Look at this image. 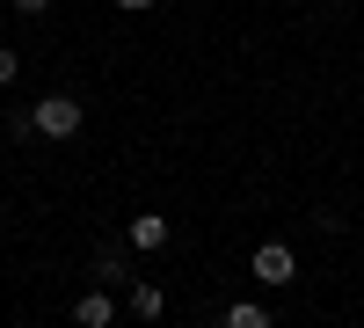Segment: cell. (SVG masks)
<instances>
[{
    "label": "cell",
    "mask_w": 364,
    "mask_h": 328,
    "mask_svg": "<svg viewBox=\"0 0 364 328\" xmlns=\"http://www.w3.org/2000/svg\"><path fill=\"white\" fill-rule=\"evenodd\" d=\"M15 73H22V58H15L8 44H0V88H15Z\"/></svg>",
    "instance_id": "obj_8"
},
{
    "label": "cell",
    "mask_w": 364,
    "mask_h": 328,
    "mask_svg": "<svg viewBox=\"0 0 364 328\" xmlns=\"http://www.w3.org/2000/svg\"><path fill=\"white\" fill-rule=\"evenodd\" d=\"M73 321H80V328H109V321H117V300H109V292H80V300H73Z\"/></svg>",
    "instance_id": "obj_4"
},
{
    "label": "cell",
    "mask_w": 364,
    "mask_h": 328,
    "mask_svg": "<svg viewBox=\"0 0 364 328\" xmlns=\"http://www.w3.org/2000/svg\"><path fill=\"white\" fill-rule=\"evenodd\" d=\"M124 241H132V248H168L175 226H168V212H139V219L124 226Z\"/></svg>",
    "instance_id": "obj_3"
},
{
    "label": "cell",
    "mask_w": 364,
    "mask_h": 328,
    "mask_svg": "<svg viewBox=\"0 0 364 328\" xmlns=\"http://www.w3.org/2000/svg\"><path fill=\"white\" fill-rule=\"evenodd\" d=\"M51 8V0H15V15H44Z\"/></svg>",
    "instance_id": "obj_9"
},
{
    "label": "cell",
    "mask_w": 364,
    "mask_h": 328,
    "mask_svg": "<svg viewBox=\"0 0 364 328\" xmlns=\"http://www.w3.org/2000/svg\"><path fill=\"white\" fill-rule=\"evenodd\" d=\"M255 277H262V285H291V277H299L291 241H262V248H255Z\"/></svg>",
    "instance_id": "obj_2"
},
{
    "label": "cell",
    "mask_w": 364,
    "mask_h": 328,
    "mask_svg": "<svg viewBox=\"0 0 364 328\" xmlns=\"http://www.w3.org/2000/svg\"><path fill=\"white\" fill-rule=\"evenodd\" d=\"M95 277H102V285H132V277H124V248H95Z\"/></svg>",
    "instance_id": "obj_7"
},
{
    "label": "cell",
    "mask_w": 364,
    "mask_h": 328,
    "mask_svg": "<svg viewBox=\"0 0 364 328\" xmlns=\"http://www.w3.org/2000/svg\"><path fill=\"white\" fill-rule=\"evenodd\" d=\"M219 328H277V321H269V307H255V300H233Z\"/></svg>",
    "instance_id": "obj_6"
},
{
    "label": "cell",
    "mask_w": 364,
    "mask_h": 328,
    "mask_svg": "<svg viewBox=\"0 0 364 328\" xmlns=\"http://www.w3.org/2000/svg\"><path fill=\"white\" fill-rule=\"evenodd\" d=\"M161 307H168V292L146 285V277H132V314H139V321H161Z\"/></svg>",
    "instance_id": "obj_5"
},
{
    "label": "cell",
    "mask_w": 364,
    "mask_h": 328,
    "mask_svg": "<svg viewBox=\"0 0 364 328\" xmlns=\"http://www.w3.org/2000/svg\"><path fill=\"white\" fill-rule=\"evenodd\" d=\"M29 125H37L44 139H73V132L87 125V110H80L73 95H44V102H29Z\"/></svg>",
    "instance_id": "obj_1"
},
{
    "label": "cell",
    "mask_w": 364,
    "mask_h": 328,
    "mask_svg": "<svg viewBox=\"0 0 364 328\" xmlns=\"http://www.w3.org/2000/svg\"><path fill=\"white\" fill-rule=\"evenodd\" d=\"M117 8H124V15H146V8H154V0H117Z\"/></svg>",
    "instance_id": "obj_10"
}]
</instances>
